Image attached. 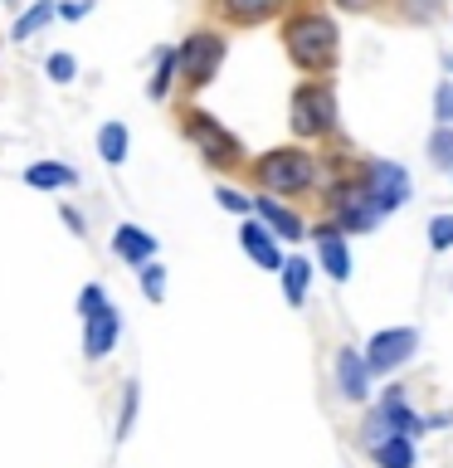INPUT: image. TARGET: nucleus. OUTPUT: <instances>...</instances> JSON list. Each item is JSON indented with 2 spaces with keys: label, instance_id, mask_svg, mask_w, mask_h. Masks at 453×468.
Wrapping results in <instances>:
<instances>
[{
  "label": "nucleus",
  "instance_id": "f257e3e1",
  "mask_svg": "<svg viewBox=\"0 0 453 468\" xmlns=\"http://www.w3.org/2000/svg\"><path fill=\"white\" fill-rule=\"evenodd\" d=\"M283 39H288L292 64H302V69H321L336 58V25L327 15H298V20H288Z\"/></svg>",
  "mask_w": 453,
  "mask_h": 468
},
{
  "label": "nucleus",
  "instance_id": "f03ea898",
  "mask_svg": "<svg viewBox=\"0 0 453 468\" xmlns=\"http://www.w3.org/2000/svg\"><path fill=\"white\" fill-rule=\"evenodd\" d=\"M312 176H317V166H312V156L307 152H298V146H283V152H269L258 161V181L269 186V190H307L312 186Z\"/></svg>",
  "mask_w": 453,
  "mask_h": 468
},
{
  "label": "nucleus",
  "instance_id": "7ed1b4c3",
  "mask_svg": "<svg viewBox=\"0 0 453 468\" xmlns=\"http://www.w3.org/2000/svg\"><path fill=\"white\" fill-rule=\"evenodd\" d=\"M405 200H409V176L400 166H390V161H371V166H365V205H371L375 215H385Z\"/></svg>",
  "mask_w": 453,
  "mask_h": 468
},
{
  "label": "nucleus",
  "instance_id": "20e7f679",
  "mask_svg": "<svg viewBox=\"0 0 453 468\" xmlns=\"http://www.w3.org/2000/svg\"><path fill=\"white\" fill-rule=\"evenodd\" d=\"M332 117H336V102H332V93H327L321 83H307V88H298V93H292V127H298L302 137L327 132Z\"/></svg>",
  "mask_w": 453,
  "mask_h": 468
},
{
  "label": "nucleus",
  "instance_id": "39448f33",
  "mask_svg": "<svg viewBox=\"0 0 453 468\" xmlns=\"http://www.w3.org/2000/svg\"><path fill=\"white\" fill-rule=\"evenodd\" d=\"M185 132H190V142H195L200 152L215 161V166H234V161H239V142H234L229 132L215 122V117H205V112H190Z\"/></svg>",
  "mask_w": 453,
  "mask_h": 468
},
{
  "label": "nucleus",
  "instance_id": "423d86ee",
  "mask_svg": "<svg viewBox=\"0 0 453 468\" xmlns=\"http://www.w3.org/2000/svg\"><path fill=\"white\" fill-rule=\"evenodd\" d=\"M419 346V336L409 327H390V332H375L371 346H365V371H395L409 351Z\"/></svg>",
  "mask_w": 453,
  "mask_h": 468
},
{
  "label": "nucleus",
  "instance_id": "0eeeda50",
  "mask_svg": "<svg viewBox=\"0 0 453 468\" xmlns=\"http://www.w3.org/2000/svg\"><path fill=\"white\" fill-rule=\"evenodd\" d=\"M219 58H225V39H219V35H190L185 39V54H181L185 79L190 83H205L219 69Z\"/></svg>",
  "mask_w": 453,
  "mask_h": 468
},
{
  "label": "nucleus",
  "instance_id": "6e6552de",
  "mask_svg": "<svg viewBox=\"0 0 453 468\" xmlns=\"http://www.w3.org/2000/svg\"><path fill=\"white\" fill-rule=\"evenodd\" d=\"M117 332H122V317H117L112 307H102L98 317H88V322H83V356H88V361H102V356L112 351Z\"/></svg>",
  "mask_w": 453,
  "mask_h": 468
},
{
  "label": "nucleus",
  "instance_id": "1a4fd4ad",
  "mask_svg": "<svg viewBox=\"0 0 453 468\" xmlns=\"http://www.w3.org/2000/svg\"><path fill=\"white\" fill-rule=\"evenodd\" d=\"M336 386H342L346 400H365L371 395V371H365V361L351 346L336 351Z\"/></svg>",
  "mask_w": 453,
  "mask_h": 468
},
{
  "label": "nucleus",
  "instance_id": "9d476101",
  "mask_svg": "<svg viewBox=\"0 0 453 468\" xmlns=\"http://www.w3.org/2000/svg\"><path fill=\"white\" fill-rule=\"evenodd\" d=\"M317 254H321V269H327L336 283H346V278H351V254H346L342 229H336V225H321L317 229Z\"/></svg>",
  "mask_w": 453,
  "mask_h": 468
},
{
  "label": "nucleus",
  "instance_id": "9b49d317",
  "mask_svg": "<svg viewBox=\"0 0 453 468\" xmlns=\"http://www.w3.org/2000/svg\"><path fill=\"white\" fill-rule=\"evenodd\" d=\"M112 249H117L127 263H146V259L156 254V239H152L146 229H137V225H122V229H117V239H112Z\"/></svg>",
  "mask_w": 453,
  "mask_h": 468
},
{
  "label": "nucleus",
  "instance_id": "f8f14e48",
  "mask_svg": "<svg viewBox=\"0 0 453 468\" xmlns=\"http://www.w3.org/2000/svg\"><path fill=\"white\" fill-rule=\"evenodd\" d=\"M239 244L263 263V269H278V263H283V254H278V244H273V234L263 229V225H244V229H239Z\"/></svg>",
  "mask_w": 453,
  "mask_h": 468
},
{
  "label": "nucleus",
  "instance_id": "ddd939ff",
  "mask_svg": "<svg viewBox=\"0 0 453 468\" xmlns=\"http://www.w3.org/2000/svg\"><path fill=\"white\" fill-rule=\"evenodd\" d=\"M371 453H375L380 468H415V444H409L405 434L380 439V444H371Z\"/></svg>",
  "mask_w": 453,
  "mask_h": 468
},
{
  "label": "nucleus",
  "instance_id": "4468645a",
  "mask_svg": "<svg viewBox=\"0 0 453 468\" xmlns=\"http://www.w3.org/2000/svg\"><path fill=\"white\" fill-rule=\"evenodd\" d=\"M258 210H263V219H269V225H273L278 234H283V239H302V219L292 215V210H283L278 200L263 196V200H258Z\"/></svg>",
  "mask_w": 453,
  "mask_h": 468
},
{
  "label": "nucleus",
  "instance_id": "2eb2a0df",
  "mask_svg": "<svg viewBox=\"0 0 453 468\" xmlns=\"http://www.w3.org/2000/svg\"><path fill=\"white\" fill-rule=\"evenodd\" d=\"M336 210H342V225L346 229H371L375 225V210H371V205H365V196H356V200H346V196H336Z\"/></svg>",
  "mask_w": 453,
  "mask_h": 468
},
{
  "label": "nucleus",
  "instance_id": "dca6fc26",
  "mask_svg": "<svg viewBox=\"0 0 453 468\" xmlns=\"http://www.w3.org/2000/svg\"><path fill=\"white\" fill-rule=\"evenodd\" d=\"M25 181H29V186H39V190H54V186H73V171H68V166H58V161H39V166H29V171H25Z\"/></svg>",
  "mask_w": 453,
  "mask_h": 468
},
{
  "label": "nucleus",
  "instance_id": "f3484780",
  "mask_svg": "<svg viewBox=\"0 0 453 468\" xmlns=\"http://www.w3.org/2000/svg\"><path fill=\"white\" fill-rule=\"evenodd\" d=\"M278 269H283V292H288V303L298 307L302 292H307V278H312V269H307V259H288V263H278Z\"/></svg>",
  "mask_w": 453,
  "mask_h": 468
},
{
  "label": "nucleus",
  "instance_id": "a211bd4d",
  "mask_svg": "<svg viewBox=\"0 0 453 468\" xmlns=\"http://www.w3.org/2000/svg\"><path fill=\"white\" fill-rule=\"evenodd\" d=\"M98 152H102V161H112V166H117V161H127V127L122 122L102 127L98 132Z\"/></svg>",
  "mask_w": 453,
  "mask_h": 468
},
{
  "label": "nucleus",
  "instance_id": "6ab92c4d",
  "mask_svg": "<svg viewBox=\"0 0 453 468\" xmlns=\"http://www.w3.org/2000/svg\"><path fill=\"white\" fill-rule=\"evenodd\" d=\"M49 20H54V5H49V0H39V5L29 10V15H20V20H15V29H10V35H15V39H29L39 25H49Z\"/></svg>",
  "mask_w": 453,
  "mask_h": 468
},
{
  "label": "nucleus",
  "instance_id": "aec40b11",
  "mask_svg": "<svg viewBox=\"0 0 453 468\" xmlns=\"http://www.w3.org/2000/svg\"><path fill=\"white\" fill-rule=\"evenodd\" d=\"M225 10L234 15V20H263L269 10H278V0H225Z\"/></svg>",
  "mask_w": 453,
  "mask_h": 468
},
{
  "label": "nucleus",
  "instance_id": "412c9836",
  "mask_svg": "<svg viewBox=\"0 0 453 468\" xmlns=\"http://www.w3.org/2000/svg\"><path fill=\"white\" fill-rule=\"evenodd\" d=\"M429 156L438 161V166L453 171V127H438L434 137H429Z\"/></svg>",
  "mask_w": 453,
  "mask_h": 468
},
{
  "label": "nucleus",
  "instance_id": "4be33fe9",
  "mask_svg": "<svg viewBox=\"0 0 453 468\" xmlns=\"http://www.w3.org/2000/svg\"><path fill=\"white\" fill-rule=\"evenodd\" d=\"M102 307H108V298H102V288H98V283H88V288L79 292V313H83V322H88V317H98Z\"/></svg>",
  "mask_w": 453,
  "mask_h": 468
},
{
  "label": "nucleus",
  "instance_id": "5701e85b",
  "mask_svg": "<svg viewBox=\"0 0 453 468\" xmlns=\"http://www.w3.org/2000/svg\"><path fill=\"white\" fill-rule=\"evenodd\" d=\"M429 244H434V249H453V215L429 219Z\"/></svg>",
  "mask_w": 453,
  "mask_h": 468
},
{
  "label": "nucleus",
  "instance_id": "b1692460",
  "mask_svg": "<svg viewBox=\"0 0 453 468\" xmlns=\"http://www.w3.org/2000/svg\"><path fill=\"white\" fill-rule=\"evenodd\" d=\"M142 288H146V298H161V292H166V269H156V263H146L142 269Z\"/></svg>",
  "mask_w": 453,
  "mask_h": 468
},
{
  "label": "nucleus",
  "instance_id": "393cba45",
  "mask_svg": "<svg viewBox=\"0 0 453 468\" xmlns=\"http://www.w3.org/2000/svg\"><path fill=\"white\" fill-rule=\"evenodd\" d=\"M434 112H438V122H453V83H438V93H434Z\"/></svg>",
  "mask_w": 453,
  "mask_h": 468
},
{
  "label": "nucleus",
  "instance_id": "a878e982",
  "mask_svg": "<svg viewBox=\"0 0 453 468\" xmlns=\"http://www.w3.org/2000/svg\"><path fill=\"white\" fill-rule=\"evenodd\" d=\"M171 69H175V54H161V69H156V83H152V98L166 93V83H171Z\"/></svg>",
  "mask_w": 453,
  "mask_h": 468
},
{
  "label": "nucleus",
  "instance_id": "bb28decb",
  "mask_svg": "<svg viewBox=\"0 0 453 468\" xmlns=\"http://www.w3.org/2000/svg\"><path fill=\"white\" fill-rule=\"evenodd\" d=\"M49 79H54V83H68V79H73V58H68V54H54V58H49Z\"/></svg>",
  "mask_w": 453,
  "mask_h": 468
},
{
  "label": "nucleus",
  "instance_id": "cd10ccee",
  "mask_svg": "<svg viewBox=\"0 0 453 468\" xmlns=\"http://www.w3.org/2000/svg\"><path fill=\"white\" fill-rule=\"evenodd\" d=\"M132 415H137V386H127V400H122V430H117V434H132Z\"/></svg>",
  "mask_w": 453,
  "mask_h": 468
},
{
  "label": "nucleus",
  "instance_id": "c85d7f7f",
  "mask_svg": "<svg viewBox=\"0 0 453 468\" xmlns=\"http://www.w3.org/2000/svg\"><path fill=\"white\" fill-rule=\"evenodd\" d=\"M219 205H225V210H248V200L239 196V190H229V186L219 190Z\"/></svg>",
  "mask_w": 453,
  "mask_h": 468
},
{
  "label": "nucleus",
  "instance_id": "c756f323",
  "mask_svg": "<svg viewBox=\"0 0 453 468\" xmlns=\"http://www.w3.org/2000/svg\"><path fill=\"white\" fill-rule=\"evenodd\" d=\"M336 5H346V10H365V5H375V0H336Z\"/></svg>",
  "mask_w": 453,
  "mask_h": 468
},
{
  "label": "nucleus",
  "instance_id": "7c9ffc66",
  "mask_svg": "<svg viewBox=\"0 0 453 468\" xmlns=\"http://www.w3.org/2000/svg\"><path fill=\"white\" fill-rule=\"evenodd\" d=\"M448 69H453V54H448Z\"/></svg>",
  "mask_w": 453,
  "mask_h": 468
}]
</instances>
